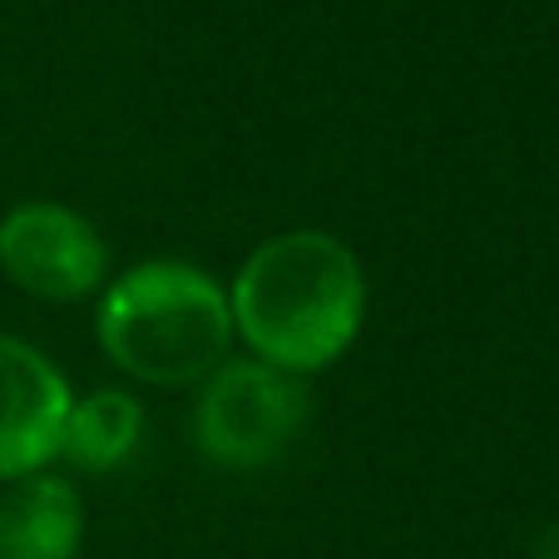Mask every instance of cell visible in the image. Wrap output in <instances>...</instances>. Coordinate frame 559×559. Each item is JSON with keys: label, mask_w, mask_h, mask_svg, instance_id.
Wrapping results in <instances>:
<instances>
[{"label": "cell", "mask_w": 559, "mask_h": 559, "mask_svg": "<svg viewBox=\"0 0 559 559\" xmlns=\"http://www.w3.org/2000/svg\"><path fill=\"white\" fill-rule=\"evenodd\" d=\"M74 391L40 347L0 332V486L60 461Z\"/></svg>", "instance_id": "obj_5"}, {"label": "cell", "mask_w": 559, "mask_h": 559, "mask_svg": "<svg viewBox=\"0 0 559 559\" xmlns=\"http://www.w3.org/2000/svg\"><path fill=\"white\" fill-rule=\"evenodd\" d=\"M139 436H144V406L129 391L105 386L70 406L60 455L70 465H80V471H115V465H124L134 455Z\"/></svg>", "instance_id": "obj_7"}, {"label": "cell", "mask_w": 559, "mask_h": 559, "mask_svg": "<svg viewBox=\"0 0 559 559\" xmlns=\"http://www.w3.org/2000/svg\"><path fill=\"white\" fill-rule=\"evenodd\" d=\"M85 500L64 475H25L0 496V559H80Z\"/></svg>", "instance_id": "obj_6"}, {"label": "cell", "mask_w": 559, "mask_h": 559, "mask_svg": "<svg viewBox=\"0 0 559 559\" xmlns=\"http://www.w3.org/2000/svg\"><path fill=\"white\" fill-rule=\"evenodd\" d=\"M0 273L45 302H85L109 283V248L70 203L25 199L0 218Z\"/></svg>", "instance_id": "obj_4"}, {"label": "cell", "mask_w": 559, "mask_h": 559, "mask_svg": "<svg viewBox=\"0 0 559 559\" xmlns=\"http://www.w3.org/2000/svg\"><path fill=\"white\" fill-rule=\"evenodd\" d=\"M307 381L258 357L223 361L199 381L193 402V445L223 471H263L307 426Z\"/></svg>", "instance_id": "obj_3"}, {"label": "cell", "mask_w": 559, "mask_h": 559, "mask_svg": "<svg viewBox=\"0 0 559 559\" xmlns=\"http://www.w3.org/2000/svg\"><path fill=\"white\" fill-rule=\"evenodd\" d=\"M233 337L277 371L332 367L347 357L367 322V277L342 238L322 228H293L263 238L228 287Z\"/></svg>", "instance_id": "obj_1"}, {"label": "cell", "mask_w": 559, "mask_h": 559, "mask_svg": "<svg viewBox=\"0 0 559 559\" xmlns=\"http://www.w3.org/2000/svg\"><path fill=\"white\" fill-rule=\"evenodd\" d=\"M99 347L148 386H199L228 361V287L183 258H144L105 283L95 317Z\"/></svg>", "instance_id": "obj_2"}]
</instances>
